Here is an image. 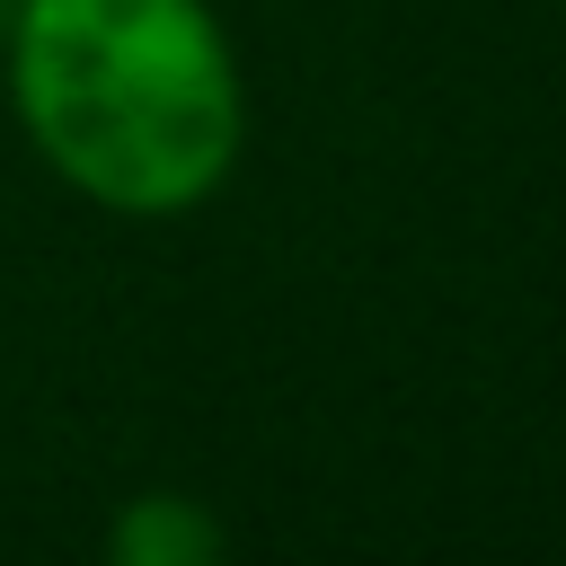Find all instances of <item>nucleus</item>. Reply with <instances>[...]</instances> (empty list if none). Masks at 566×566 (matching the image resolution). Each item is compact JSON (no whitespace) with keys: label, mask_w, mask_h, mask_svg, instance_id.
<instances>
[{"label":"nucleus","mask_w":566,"mask_h":566,"mask_svg":"<svg viewBox=\"0 0 566 566\" xmlns=\"http://www.w3.org/2000/svg\"><path fill=\"white\" fill-rule=\"evenodd\" d=\"M221 548H230V531L177 486L124 495L106 513V566H212Z\"/></svg>","instance_id":"obj_2"},{"label":"nucleus","mask_w":566,"mask_h":566,"mask_svg":"<svg viewBox=\"0 0 566 566\" xmlns=\"http://www.w3.org/2000/svg\"><path fill=\"white\" fill-rule=\"evenodd\" d=\"M0 80L27 150L124 221L212 203L248 150V80L212 0H9Z\"/></svg>","instance_id":"obj_1"}]
</instances>
